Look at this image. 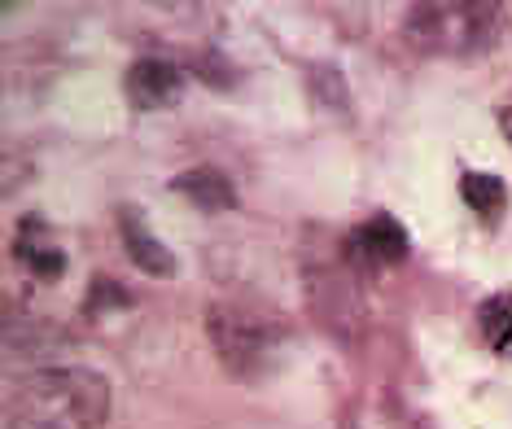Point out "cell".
<instances>
[{"label": "cell", "instance_id": "obj_1", "mask_svg": "<svg viewBox=\"0 0 512 429\" xmlns=\"http://www.w3.org/2000/svg\"><path fill=\"white\" fill-rule=\"evenodd\" d=\"M110 421V381L79 364L27 373L9 394V429H101Z\"/></svg>", "mask_w": 512, "mask_h": 429}, {"label": "cell", "instance_id": "obj_2", "mask_svg": "<svg viewBox=\"0 0 512 429\" xmlns=\"http://www.w3.org/2000/svg\"><path fill=\"white\" fill-rule=\"evenodd\" d=\"M206 338H211L219 364L237 381H259L281 364V351L289 342V329L281 316L263 311L259 303L241 298H219L206 311Z\"/></svg>", "mask_w": 512, "mask_h": 429}, {"label": "cell", "instance_id": "obj_3", "mask_svg": "<svg viewBox=\"0 0 512 429\" xmlns=\"http://www.w3.org/2000/svg\"><path fill=\"white\" fill-rule=\"evenodd\" d=\"M403 36L412 49L434 57H477L491 53L504 40V5H482V0H434V5H412L403 18Z\"/></svg>", "mask_w": 512, "mask_h": 429}, {"label": "cell", "instance_id": "obj_4", "mask_svg": "<svg viewBox=\"0 0 512 429\" xmlns=\"http://www.w3.org/2000/svg\"><path fill=\"white\" fill-rule=\"evenodd\" d=\"M184 88H189V75H184V66H176L171 57H136L123 75L127 106L141 114L180 106Z\"/></svg>", "mask_w": 512, "mask_h": 429}, {"label": "cell", "instance_id": "obj_5", "mask_svg": "<svg viewBox=\"0 0 512 429\" xmlns=\"http://www.w3.org/2000/svg\"><path fill=\"white\" fill-rule=\"evenodd\" d=\"M346 254H351L355 263H364V268H399L407 254H412V237H407V228L394 215L377 211V215H368L364 224L351 228Z\"/></svg>", "mask_w": 512, "mask_h": 429}, {"label": "cell", "instance_id": "obj_6", "mask_svg": "<svg viewBox=\"0 0 512 429\" xmlns=\"http://www.w3.org/2000/svg\"><path fill=\"white\" fill-rule=\"evenodd\" d=\"M9 250H14V259L44 285H53V281H62L66 276V250L53 241V228L44 224L40 215H22L18 219V233H14V246Z\"/></svg>", "mask_w": 512, "mask_h": 429}, {"label": "cell", "instance_id": "obj_7", "mask_svg": "<svg viewBox=\"0 0 512 429\" xmlns=\"http://www.w3.org/2000/svg\"><path fill=\"white\" fill-rule=\"evenodd\" d=\"M119 237H123L127 259H132L145 276H158V281L176 276V254H171L154 233H149V224H145V215H141V211L123 206V211H119Z\"/></svg>", "mask_w": 512, "mask_h": 429}, {"label": "cell", "instance_id": "obj_8", "mask_svg": "<svg viewBox=\"0 0 512 429\" xmlns=\"http://www.w3.org/2000/svg\"><path fill=\"white\" fill-rule=\"evenodd\" d=\"M171 189H176L184 202H193L197 211H206V215L237 211V189H232V180L219 167H189V171H180V176L171 180Z\"/></svg>", "mask_w": 512, "mask_h": 429}, {"label": "cell", "instance_id": "obj_9", "mask_svg": "<svg viewBox=\"0 0 512 429\" xmlns=\"http://www.w3.org/2000/svg\"><path fill=\"white\" fill-rule=\"evenodd\" d=\"M460 197L486 228H499V219L508 215V184L499 180L495 171H464L460 176Z\"/></svg>", "mask_w": 512, "mask_h": 429}, {"label": "cell", "instance_id": "obj_10", "mask_svg": "<svg viewBox=\"0 0 512 429\" xmlns=\"http://www.w3.org/2000/svg\"><path fill=\"white\" fill-rule=\"evenodd\" d=\"M477 329L482 342L491 346L499 359H512V294H495L477 307Z\"/></svg>", "mask_w": 512, "mask_h": 429}, {"label": "cell", "instance_id": "obj_11", "mask_svg": "<svg viewBox=\"0 0 512 429\" xmlns=\"http://www.w3.org/2000/svg\"><path fill=\"white\" fill-rule=\"evenodd\" d=\"M106 307H132V294H127L119 281H110V276H97L88 289V316H97V311H106Z\"/></svg>", "mask_w": 512, "mask_h": 429}, {"label": "cell", "instance_id": "obj_12", "mask_svg": "<svg viewBox=\"0 0 512 429\" xmlns=\"http://www.w3.org/2000/svg\"><path fill=\"white\" fill-rule=\"evenodd\" d=\"M499 132H504V141L512 145V106L499 110Z\"/></svg>", "mask_w": 512, "mask_h": 429}]
</instances>
